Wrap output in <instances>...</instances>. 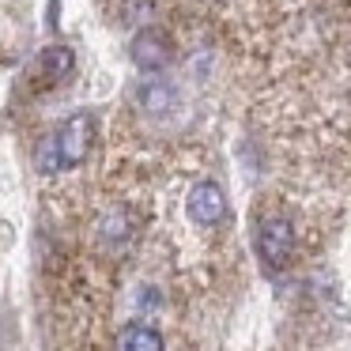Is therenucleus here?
<instances>
[{"label":"nucleus","mask_w":351,"mask_h":351,"mask_svg":"<svg viewBox=\"0 0 351 351\" xmlns=\"http://www.w3.org/2000/svg\"><path fill=\"white\" fill-rule=\"evenodd\" d=\"M283 182L328 193L351 174V95L321 76H291L257 106Z\"/></svg>","instance_id":"f257e3e1"},{"label":"nucleus","mask_w":351,"mask_h":351,"mask_svg":"<svg viewBox=\"0 0 351 351\" xmlns=\"http://www.w3.org/2000/svg\"><path fill=\"white\" fill-rule=\"evenodd\" d=\"M328 193L291 182L265 189L253 204V250L261 257V268L280 276L321 250L328 234Z\"/></svg>","instance_id":"f03ea898"},{"label":"nucleus","mask_w":351,"mask_h":351,"mask_svg":"<svg viewBox=\"0 0 351 351\" xmlns=\"http://www.w3.org/2000/svg\"><path fill=\"white\" fill-rule=\"evenodd\" d=\"M102 16L110 27L140 31V27H174L182 31L185 19V0H99Z\"/></svg>","instance_id":"7ed1b4c3"},{"label":"nucleus","mask_w":351,"mask_h":351,"mask_svg":"<svg viewBox=\"0 0 351 351\" xmlns=\"http://www.w3.org/2000/svg\"><path fill=\"white\" fill-rule=\"evenodd\" d=\"M72 69H76V53H72L69 46H49L38 53V61H34V69H31V80H23V87H31V95L57 91V87L72 76Z\"/></svg>","instance_id":"20e7f679"},{"label":"nucleus","mask_w":351,"mask_h":351,"mask_svg":"<svg viewBox=\"0 0 351 351\" xmlns=\"http://www.w3.org/2000/svg\"><path fill=\"white\" fill-rule=\"evenodd\" d=\"M204 4H215V8H223V4H230V0H204Z\"/></svg>","instance_id":"39448f33"}]
</instances>
